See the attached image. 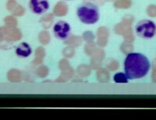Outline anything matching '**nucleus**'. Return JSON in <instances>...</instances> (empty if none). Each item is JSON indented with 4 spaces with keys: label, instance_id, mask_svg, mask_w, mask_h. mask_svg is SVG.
Returning <instances> with one entry per match:
<instances>
[{
    "label": "nucleus",
    "instance_id": "obj_4",
    "mask_svg": "<svg viewBox=\"0 0 156 120\" xmlns=\"http://www.w3.org/2000/svg\"><path fill=\"white\" fill-rule=\"evenodd\" d=\"M52 31L57 39L66 41L71 34V26L69 23L65 20H58L54 24Z\"/></svg>",
    "mask_w": 156,
    "mask_h": 120
},
{
    "label": "nucleus",
    "instance_id": "obj_8",
    "mask_svg": "<svg viewBox=\"0 0 156 120\" xmlns=\"http://www.w3.org/2000/svg\"><path fill=\"white\" fill-rule=\"evenodd\" d=\"M66 1H73V0H66Z\"/></svg>",
    "mask_w": 156,
    "mask_h": 120
},
{
    "label": "nucleus",
    "instance_id": "obj_1",
    "mask_svg": "<svg viewBox=\"0 0 156 120\" xmlns=\"http://www.w3.org/2000/svg\"><path fill=\"white\" fill-rule=\"evenodd\" d=\"M151 69V62L147 56L139 52H130L124 60V72L129 79L144 77Z\"/></svg>",
    "mask_w": 156,
    "mask_h": 120
},
{
    "label": "nucleus",
    "instance_id": "obj_5",
    "mask_svg": "<svg viewBox=\"0 0 156 120\" xmlns=\"http://www.w3.org/2000/svg\"><path fill=\"white\" fill-rule=\"evenodd\" d=\"M28 5L30 11L37 16L44 14L50 8L48 0H30Z\"/></svg>",
    "mask_w": 156,
    "mask_h": 120
},
{
    "label": "nucleus",
    "instance_id": "obj_3",
    "mask_svg": "<svg viewBox=\"0 0 156 120\" xmlns=\"http://www.w3.org/2000/svg\"><path fill=\"white\" fill-rule=\"evenodd\" d=\"M135 32L141 38H152L156 34V24L151 19H142L135 26Z\"/></svg>",
    "mask_w": 156,
    "mask_h": 120
},
{
    "label": "nucleus",
    "instance_id": "obj_2",
    "mask_svg": "<svg viewBox=\"0 0 156 120\" xmlns=\"http://www.w3.org/2000/svg\"><path fill=\"white\" fill-rule=\"evenodd\" d=\"M76 14L82 23L87 25L95 24L100 19V9L92 2H83L78 5Z\"/></svg>",
    "mask_w": 156,
    "mask_h": 120
},
{
    "label": "nucleus",
    "instance_id": "obj_6",
    "mask_svg": "<svg viewBox=\"0 0 156 120\" xmlns=\"http://www.w3.org/2000/svg\"><path fill=\"white\" fill-rule=\"evenodd\" d=\"M33 52L32 48L30 44L27 42H22L16 46L15 49V53L19 58H26L30 56Z\"/></svg>",
    "mask_w": 156,
    "mask_h": 120
},
{
    "label": "nucleus",
    "instance_id": "obj_7",
    "mask_svg": "<svg viewBox=\"0 0 156 120\" xmlns=\"http://www.w3.org/2000/svg\"><path fill=\"white\" fill-rule=\"evenodd\" d=\"M113 81L116 83H126L129 81V79L125 72H119L114 74Z\"/></svg>",
    "mask_w": 156,
    "mask_h": 120
}]
</instances>
